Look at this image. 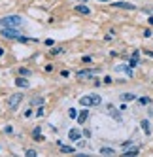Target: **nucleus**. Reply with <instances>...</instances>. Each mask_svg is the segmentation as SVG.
Listing matches in <instances>:
<instances>
[{
    "mask_svg": "<svg viewBox=\"0 0 153 157\" xmlns=\"http://www.w3.org/2000/svg\"><path fill=\"white\" fill-rule=\"evenodd\" d=\"M100 102H102V97H100V95H85V97H81V98H80V104H81L83 108L98 106Z\"/></svg>",
    "mask_w": 153,
    "mask_h": 157,
    "instance_id": "1",
    "label": "nucleus"
},
{
    "mask_svg": "<svg viewBox=\"0 0 153 157\" xmlns=\"http://www.w3.org/2000/svg\"><path fill=\"white\" fill-rule=\"evenodd\" d=\"M23 25V19L19 15H8L4 19H0V27H13V29H19Z\"/></svg>",
    "mask_w": 153,
    "mask_h": 157,
    "instance_id": "2",
    "label": "nucleus"
},
{
    "mask_svg": "<svg viewBox=\"0 0 153 157\" xmlns=\"http://www.w3.org/2000/svg\"><path fill=\"white\" fill-rule=\"evenodd\" d=\"M0 34H2L4 38H9V40H19L21 32L19 29H13V27H0Z\"/></svg>",
    "mask_w": 153,
    "mask_h": 157,
    "instance_id": "3",
    "label": "nucleus"
},
{
    "mask_svg": "<svg viewBox=\"0 0 153 157\" xmlns=\"http://www.w3.org/2000/svg\"><path fill=\"white\" fill-rule=\"evenodd\" d=\"M21 100H23V95H9V98H8V108L9 110H15L19 106Z\"/></svg>",
    "mask_w": 153,
    "mask_h": 157,
    "instance_id": "4",
    "label": "nucleus"
},
{
    "mask_svg": "<svg viewBox=\"0 0 153 157\" xmlns=\"http://www.w3.org/2000/svg\"><path fill=\"white\" fill-rule=\"evenodd\" d=\"M96 74V70L93 68V70H78V72H76V76H78L80 78V80H87V78H93Z\"/></svg>",
    "mask_w": 153,
    "mask_h": 157,
    "instance_id": "5",
    "label": "nucleus"
},
{
    "mask_svg": "<svg viewBox=\"0 0 153 157\" xmlns=\"http://www.w3.org/2000/svg\"><path fill=\"white\" fill-rule=\"evenodd\" d=\"M115 8H121V10H136L134 4H130V2H114Z\"/></svg>",
    "mask_w": 153,
    "mask_h": 157,
    "instance_id": "6",
    "label": "nucleus"
},
{
    "mask_svg": "<svg viewBox=\"0 0 153 157\" xmlns=\"http://www.w3.org/2000/svg\"><path fill=\"white\" fill-rule=\"evenodd\" d=\"M76 12H78V13H83V15H89V13H91V10L87 8L85 2H83V4H78V6H76Z\"/></svg>",
    "mask_w": 153,
    "mask_h": 157,
    "instance_id": "7",
    "label": "nucleus"
},
{
    "mask_svg": "<svg viewBox=\"0 0 153 157\" xmlns=\"http://www.w3.org/2000/svg\"><path fill=\"white\" fill-rule=\"evenodd\" d=\"M140 127H142V131H144L147 136L151 134V127H149V121H147V119H142V121H140Z\"/></svg>",
    "mask_w": 153,
    "mask_h": 157,
    "instance_id": "8",
    "label": "nucleus"
},
{
    "mask_svg": "<svg viewBox=\"0 0 153 157\" xmlns=\"http://www.w3.org/2000/svg\"><path fill=\"white\" fill-rule=\"evenodd\" d=\"M138 55H140V51L136 49V51L132 53V57H130V59H129V66H130V68H134V66L138 64Z\"/></svg>",
    "mask_w": 153,
    "mask_h": 157,
    "instance_id": "9",
    "label": "nucleus"
},
{
    "mask_svg": "<svg viewBox=\"0 0 153 157\" xmlns=\"http://www.w3.org/2000/svg\"><path fill=\"white\" fill-rule=\"evenodd\" d=\"M15 85H17V87H25V89H27L30 83H28V80H25V76H21V78H17V80H15Z\"/></svg>",
    "mask_w": 153,
    "mask_h": 157,
    "instance_id": "10",
    "label": "nucleus"
},
{
    "mask_svg": "<svg viewBox=\"0 0 153 157\" xmlns=\"http://www.w3.org/2000/svg\"><path fill=\"white\" fill-rule=\"evenodd\" d=\"M80 136H81V132L78 129H70V132H68V138L70 140H80Z\"/></svg>",
    "mask_w": 153,
    "mask_h": 157,
    "instance_id": "11",
    "label": "nucleus"
},
{
    "mask_svg": "<svg viewBox=\"0 0 153 157\" xmlns=\"http://www.w3.org/2000/svg\"><path fill=\"white\" fill-rule=\"evenodd\" d=\"M121 100H123V102H130V100H136V95L134 93H123Z\"/></svg>",
    "mask_w": 153,
    "mask_h": 157,
    "instance_id": "12",
    "label": "nucleus"
},
{
    "mask_svg": "<svg viewBox=\"0 0 153 157\" xmlns=\"http://www.w3.org/2000/svg\"><path fill=\"white\" fill-rule=\"evenodd\" d=\"M98 153H100V155H115V150L114 148H100Z\"/></svg>",
    "mask_w": 153,
    "mask_h": 157,
    "instance_id": "13",
    "label": "nucleus"
},
{
    "mask_svg": "<svg viewBox=\"0 0 153 157\" xmlns=\"http://www.w3.org/2000/svg\"><path fill=\"white\" fill-rule=\"evenodd\" d=\"M87 116H89V112H87V110H81L80 114H78V121H80V123H85Z\"/></svg>",
    "mask_w": 153,
    "mask_h": 157,
    "instance_id": "14",
    "label": "nucleus"
},
{
    "mask_svg": "<svg viewBox=\"0 0 153 157\" xmlns=\"http://www.w3.org/2000/svg\"><path fill=\"white\" fill-rule=\"evenodd\" d=\"M138 153H140V150H138V148H130V150H127L123 155H127V157H134V155H138Z\"/></svg>",
    "mask_w": 153,
    "mask_h": 157,
    "instance_id": "15",
    "label": "nucleus"
},
{
    "mask_svg": "<svg viewBox=\"0 0 153 157\" xmlns=\"http://www.w3.org/2000/svg\"><path fill=\"white\" fill-rule=\"evenodd\" d=\"M138 102H140L142 106H149V104H151V98H149V97H140Z\"/></svg>",
    "mask_w": 153,
    "mask_h": 157,
    "instance_id": "16",
    "label": "nucleus"
},
{
    "mask_svg": "<svg viewBox=\"0 0 153 157\" xmlns=\"http://www.w3.org/2000/svg\"><path fill=\"white\" fill-rule=\"evenodd\" d=\"M61 151H62V153H74L76 150L72 148V146H62V144H61Z\"/></svg>",
    "mask_w": 153,
    "mask_h": 157,
    "instance_id": "17",
    "label": "nucleus"
},
{
    "mask_svg": "<svg viewBox=\"0 0 153 157\" xmlns=\"http://www.w3.org/2000/svg\"><path fill=\"white\" fill-rule=\"evenodd\" d=\"M19 74H21V76H25V78H28V76H30L32 72H30L28 68H19Z\"/></svg>",
    "mask_w": 153,
    "mask_h": 157,
    "instance_id": "18",
    "label": "nucleus"
},
{
    "mask_svg": "<svg viewBox=\"0 0 153 157\" xmlns=\"http://www.w3.org/2000/svg\"><path fill=\"white\" fill-rule=\"evenodd\" d=\"M62 51H64L62 48H53V49H51V55H59V53H62Z\"/></svg>",
    "mask_w": 153,
    "mask_h": 157,
    "instance_id": "19",
    "label": "nucleus"
},
{
    "mask_svg": "<svg viewBox=\"0 0 153 157\" xmlns=\"http://www.w3.org/2000/svg\"><path fill=\"white\" fill-rule=\"evenodd\" d=\"M25 153H27V157H36V155H38V153H36L34 150H27Z\"/></svg>",
    "mask_w": 153,
    "mask_h": 157,
    "instance_id": "20",
    "label": "nucleus"
},
{
    "mask_svg": "<svg viewBox=\"0 0 153 157\" xmlns=\"http://www.w3.org/2000/svg\"><path fill=\"white\" fill-rule=\"evenodd\" d=\"M32 104H43V98H32Z\"/></svg>",
    "mask_w": 153,
    "mask_h": 157,
    "instance_id": "21",
    "label": "nucleus"
},
{
    "mask_svg": "<svg viewBox=\"0 0 153 157\" xmlns=\"http://www.w3.org/2000/svg\"><path fill=\"white\" fill-rule=\"evenodd\" d=\"M38 134H42V129L40 127H36L34 131H32V136H38Z\"/></svg>",
    "mask_w": 153,
    "mask_h": 157,
    "instance_id": "22",
    "label": "nucleus"
},
{
    "mask_svg": "<svg viewBox=\"0 0 153 157\" xmlns=\"http://www.w3.org/2000/svg\"><path fill=\"white\" fill-rule=\"evenodd\" d=\"M144 36H146V38L151 36V29H146V30H144Z\"/></svg>",
    "mask_w": 153,
    "mask_h": 157,
    "instance_id": "23",
    "label": "nucleus"
},
{
    "mask_svg": "<svg viewBox=\"0 0 153 157\" xmlns=\"http://www.w3.org/2000/svg\"><path fill=\"white\" fill-rule=\"evenodd\" d=\"M36 116H43V108H42V106L36 110Z\"/></svg>",
    "mask_w": 153,
    "mask_h": 157,
    "instance_id": "24",
    "label": "nucleus"
},
{
    "mask_svg": "<svg viewBox=\"0 0 153 157\" xmlns=\"http://www.w3.org/2000/svg\"><path fill=\"white\" fill-rule=\"evenodd\" d=\"M70 117H78V112H76V110H70Z\"/></svg>",
    "mask_w": 153,
    "mask_h": 157,
    "instance_id": "25",
    "label": "nucleus"
},
{
    "mask_svg": "<svg viewBox=\"0 0 153 157\" xmlns=\"http://www.w3.org/2000/svg\"><path fill=\"white\" fill-rule=\"evenodd\" d=\"M61 76H62V78H68L70 74H68V70H62V72H61Z\"/></svg>",
    "mask_w": 153,
    "mask_h": 157,
    "instance_id": "26",
    "label": "nucleus"
},
{
    "mask_svg": "<svg viewBox=\"0 0 153 157\" xmlns=\"http://www.w3.org/2000/svg\"><path fill=\"white\" fill-rule=\"evenodd\" d=\"M144 53H146V55H149V57H153V51H147V49H146Z\"/></svg>",
    "mask_w": 153,
    "mask_h": 157,
    "instance_id": "27",
    "label": "nucleus"
},
{
    "mask_svg": "<svg viewBox=\"0 0 153 157\" xmlns=\"http://www.w3.org/2000/svg\"><path fill=\"white\" fill-rule=\"evenodd\" d=\"M2 55H4V48H0V57H2Z\"/></svg>",
    "mask_w": 153,
    "mask_h": 157,
    "instance_id": "28",
    "label": "nucleus"
},
{
    "mask_svg": "<svg viewBox=\"0 0 153 157\" xmlns=\"http://www.w3.org/2000/svg\"><path fill=\"white\" fill-rule=\"evenodd\" d=\"M147 21H149V25H153V17H149V19H147Z\"/></svg>",
    "mask_w": 153,
    "mask_h": 157,
    "instance_id": "29",
    "label": "nucleus"
},
{
    "mask_svg": "<svg viewBox=\"0 0 153 157\" xmlns=\"http://www.w3.org/2000/svg\"><path fill=\"white\" fill-rule=\"evenodd\" d=\"M98 2H110V0H98Z\"/></svg>",
    "mask_w": 153,
    "mask_h": 157,
    "instance_id": "30",
    "label": "nucleus"
}]
</instances>
